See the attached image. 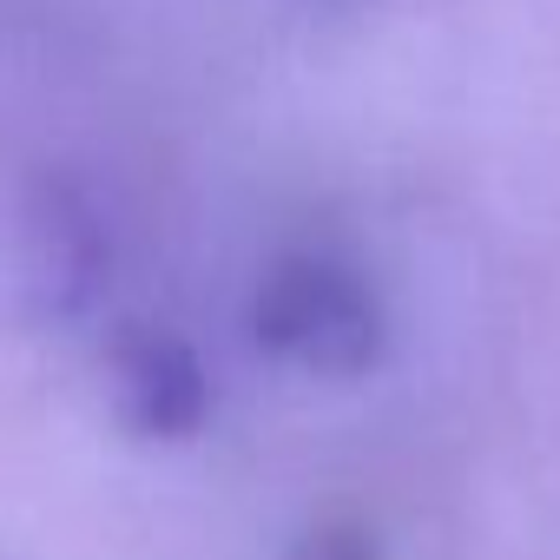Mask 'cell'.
Listing matches in <instances>:
<instances>
[{
	"mask_svg": "<svg viewBox=\"0 0 560 560\" xmlns=\"http://www.w3.org/2000/svg\"><path fill=\"white\" fill-rule=\"evenodd\" d=\"M291 560H383V547H376V534L363 521H317L291 547Z\"/></svg>",
	"mask_w": 560,
	"mask_h": 560,
	"instance_id": "cell-4",
	"label": "cell"
},
{
	"mask_svg": "<svg viewBox=\"0 0 560 560\" xmlns=\"http://www.w3.org/2000/svg\"><path fill=\"white\" fill-rule=\"evenodd\" d=\"M14 264H21V298L40 324H80L100 311L113 284V231L80 185L47 178L27 191Z\"/></svg>",
	"mask_w": 560,
	"mask_h": 560,
	"instance_id": "cell-2",
	"label": "cell"
},
{
	"mask_svg": "<svg viewBox=\"0 0 560 560\" xmlns=\"http://www.w3.org/2000/svg\"><path fill=\"white\" fill-rule=\"evenodd\" d=\"M106 402L132 442H191L211 422V376L165 324H126L106 343Z\"/></svg>",
	"mask_w": 560,
	"mask_h": 560,
	"instance_id": "cell-3",
	"label": "cell"
},
{
	"mask_svg": "<svg viewBox=\"0 0 560 560\" xmlns=\"http://www.w3.org/2000/svg\"><path fill=\"white\" fill-rule=\"evenodd\" d=\"M383 298L337 250H284L250 291V343L304 376H370L383 363Z\"/></svg>",
	"mask_w": 560,
	"mask_h": 560,
	"instance_id": "cell-1",
	"label": "cell"
}]
</instances>
